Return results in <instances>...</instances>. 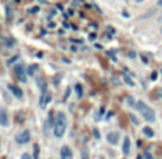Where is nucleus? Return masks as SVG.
Wrapping results in <instances>:
<instances>
[{
  "label": "nucleus",
  "instance_id": "11",
  "mask_svg": "<svg viewBox=\"0 0 162 159\" xmlns=\"http://www.w3.org/2000/svg\"><path fill=\"white\" fill-rule=\"evenodd\" d=\"M53 126H54V120H53V118L50 116V118L47 119V122L45 123V132L47 133L50 129H52V128H53Z\"/></svg>",
  "mask_w": 162,
  "mask_h": 159
},
{
  "label": "nucleus",
  "instance_id": "16",
  "mask_svg": "<svg viewBox=\"0 0 162 159\" xmlns=\"http://www.w3.org/2000/svg\"><path fill=\"white\" fill-rule=\"evenodd\" d=\"M36 69H37V66H36V65H35V66H30V67H29V72H27V73H29V75H33Z\"/></svg>",
  "mask_w": 162,
  "mask_h": 159
},
{
  "label": "nucleus",
  "instance_id": "7",
  "mask_svg": "<svg viewBox=\"0 0 162 159\" xmlns=\"http://www.w3.org/2000/svg\"><path fill=\"white\" fill-rule=\"evenodd\" d=\"M0 125L1 126H7L9 125V115L6 109H0Z\"/></svg>",
  "mask_w": 162,
  "mask_h": 159
},
{
  "label": "nucleus",
  "instance_id": "27",
  "mask_svg": "<svg viewBox=\"0 0 162 159\" xmlns=\"http://www.w3.org/2000/svg\"><path fill=\"white\" fill-rule=\"evenodd\" d=\"M161 33H162V26H161Z\"/></svg>",
  "mask_w": 162,
  "mask_h": 159
},
{
  "label": "nucleus",
  "instance_id": "6",
  "mask_svg": "<svg viewBox=\"0 0 162 159\" xmlns=\"http://www.w3.org/2000/svg\"><path fill=\"white\" fill-rule=\"evenodd\" d=\"M60 158L62 159H73V155H72V151H70V148L69 146H62L60 148Z\"/></svg>",
  "mask_w": 162,
  "mask_h": 159
},
{
  "label": "nucleus",
  "instance_id": "1",
  "mask_svg": "<svg viewBox=\"0 0 162 159\" xmlns=\"http://www.w3.org/2000/svg\"><path fill=\"white\" fill-rule=\"evenodd\" d=\"M66 128H68V118L63 112H59L56 115V119H54L53 135L56 138H62L66 132Z\"/></svg>",
  "mask_w": 162,
  "mask_h": 159
},
{
  "label": "nucleus",
  "instance_id": "5",
  "mask_svg": "<svg viewBox=\"0 0 162 159\" xmlns=\"http://www.w3.org/2000/svg\"><path fill=\"white\" fill-rule=\"evenodd\" d=\"M119 138H121L119 132H109L108 136H106V141H108L110 145H118V142H119Z\"/></svg>",
  "mask_w": 162,
  "mask_h": 159
},
{
  "label": "nucleus",
  "instance_id": "24",
  "mask_svg": "<svg viewBox=\"0 0 162 159\" xmlns=\"http://www.w3.org/2000/svg\"><path fill=\"white\" fill-rule=\"evenodd\" d=\"M82 156H83V159H88V153H86V151H82Z\"/></svg>",
  "mask_w": 162,
  "mask_h": 159
},
{
  "label": "nucleus",
  "instance_id": "9",
  "mask_svg": "<svg viewBox=\"0 0 162 159\" xmlns=\"http://www.w3.org/2000/svg\"><path fill=\"white\" fill-rule=\"evenodd\" d=\"M9 90L13 93L17 99H22V98H23V92H22V89H20V88H17V86H14V85H9Z\"/></svg>",
  "mask_w": 162,
  "mask_h": 159
},
{
  "label": "nucleus",
  "instance_id": "23",
  "mask_svg": "<svg viewBox=\"0 0 162 159\" xmlns=\"http://www.w3.org/2000/svg\"><path fill=\"white\" fill-rule=\"evenodd\" d=\"M128 103H129V105H134V106H135L136 102H134V99H132V98L129 96V98H128Z\"/></svg>",
  "mask_w": 162,
  "mask_h": 159
},
{
  "label": "nucleus",
  "instance_id": "22",
  "mask_svg": "<svg viewBox=\"0 0 162 159\" xmlns=\"http://www.w3.org/2000/svg\"><path fill=\"white\" fill-rule=\"evenodd\" d=\"M93 136L96 138V139H99V138H100V135H99V132H98V129H93Z\"/></svg>",
  "mask_w": 162,
  "mask_h": 159
},
{
  "label": "nucleus",
  "instance_id": "10",
  "mask_svg": "<svg viewBox=\"0 0 162 159\" xmlns=\"http://www.w3.org/2000/svg\"><path fill=\"white\" fill-rule=\"evenodd\" d=\"M122 151H123V155H129V152H131V139L129 138L123 139V148H122Z\"/></svg>",
  "mask_w": 162,
  "mask_h": 159
},
{
  "label": "nucleus",
  "instance_id": "2",
  "mask_svg": "<svg viewBox=\"0 0 162 159\" xmlns=\"http://www.w3.org/2000/svg\"><path fill=\"white\" fill-rule=\"evenodd\" d=\"M134 107L138 109V112L144 116V119H145V120H148V122H154V120H155V112H154V109H151L145 102L138 100Z\"/></svg>",
  "mask_w": 162,
  "mask_h": 159
},
{
  "label": "nucleus",
  "instance_id": "12",
  "mask_svg": "<svg viewBox=\"0 0 162 159\" xmlns=\"http://www.w3.org/2000/svg\"><path fill=\"white\" fill-rule=\"evenodd\" d=\"M144 133H145L146 136H149V138H151V136H154V131H152V129L149 128V126H146V128H144Z\"/></svg>",
  "mask_w": 162,
  "mask_h": 159
},
{
  "label": "nucleus",
  "instance_id": "4",
  "mask_svg": "<svg viewBox=\"0 0 162 159\" xmlns=\"http://www.w3.org/2000/svg\"><path fill=\"white\" fill-rule=\"evenodd\" d=\"M29 141H30V132L26 131V129L22 131V132L16 136V142H17L19 145H25V143H27Z\"/></svg>",
  "mask_w": 162,
  "mask_h": 159
},
{
  "label": "nucleus",
  "instance_id": "20",
  "mask_svg": "<svg viewBox=\"0 0 162 159\" xmlns=\"http://www.w3.org/2000/svg\"><path fill=\"white\" fill-rule=\"evenodd\" d=\"M20 159H33V158H32V155H29V153H23Z\"/></svg>",
  "mask_w": 162,
  "mask_h": 159
},
{
  "label": "nucleus",
  "instance_id": "3",
  "mask_svg": "<svg viewBox=\"0 0 162 159\" xmlns=\"http://www.w3.org/2000/svg\"><path fill=\"white\" fill-rule=\"evenodd\" d=\"M13 70H14V75L17 76V79L25 83V82H26V70H25V66L19 63V65H16V66H14Z\"/></svg>",
  "mask_w": 162,
  "mask_h": 159
},
{
  "label": "nucleus",
  "instance_id": "26",
  "mask_svg": "<svg viewBox=\"0 0 162 159\" xmlns=\"http://www.w3.org/2000/svg\"><path fill=\"white\" fill-rule=\"evenodd\" d=\"M136 1H142V0H136Z\"/></svg>",
  "mask_w": 162,
  "mask_h": 159
},
{
  "label": "nucleus",
  "instance_id": "25",
  "mask_svg": "<svg viewBox=\"0 0 162 159\" xmlns=\"http://www.w3.org/2000/svg\"><path fill=\"white\" fill-rule=\"evenodd\" d=\"M158 6H162V0H158Z\"/></svg>",
  "mask_w": 162,
  "mask_h": 159
},
{
  "label": "nucleus",
  "instance_id": "18",
  "mask_svg": "<svg viewBox=\"0 0 162 159\" xmlns=\"http://www.w3.org/2000/svg\"><path fill=\"white\" fill-rule=\"evenodd\" d=\"M76 92H78V96L81 98L82 93H83V92H82V86H81V85H76Z\"/></svg>",
  "mask_w": 162,
  "mask_h": 159
},
{
  "label": "nucleus",
  "instance_id": "8",
  "mask_svg": "<svg viewBox=\"0 0 162 159\" xmlns=\"http://www.w3.org/2000/svg\"><path fill=\"white\" fill-rule=\"evenodd\" d=\"M50 99H52V95L49 92H43V95H42V98H40V107H46L47 106V103L50 102Z\"/></svg>",
  "mask_w": 162,
  "mask_h": 159
},
{
  "label": "nucleus",
  "instance_id": "13",
  "mask_svg": "<svg viewBox=\"0 0 162 159\" xmlns=\"http://www.w3.org/2000/svg\"><path fill=\"white\" fill-rule=\"evenodd\" d=\"M37 83H39V86H40V89L43 92H46V85H45V82L42 78H37Z\"/></svg>",
  "mask_w": 162,
  "mask_h": 159
},
{
  "label": "nucleus",
  "instance_id": "17",
  "mask_svg": "<svg viewBox=\"0 0 162 159\" xmlns=\"http://www.w3.org/2000/svg\"><path fill=\"white\" fill-rule=\"evenodd\" d=\"M39 158V145H35V159Z\"/></svg>",
  "mask_w": 162,
  "mask_h": 159
},
{
  "label": "nucleus",
  "instance_id": "19",
  "mask_svg": "<svg viewBox=\"0 0 162 159\" xmlns=\"http://www.w3.org/2000/svg\"><path fill=\"white\" fill-rule=\"evenodd\" d=\"M144 156H145V159H154V158H152V155H151V152H149V151H146V152L144 153Z\"/></svg>",
  "mask_w": 162,
  "mask_h": 159
},
{
  "label": "nucleus",
  "instance_id": "14",
  "mask_svg": "<svg viewBox=\"0 0 162 159\" xmlns=\"http://www.w3.org/2000/svg\"><path fill=\"white\" fill-rule=\"evenodd\" d=\"M17 59H19V56H14V57H12V59H9V60H7V65H9V66H12V63H14Z\"/></svg>",
  "mask_w": 162,
  "mask_h": 159
},
{
  "label": "nucleus",
  "instance_id": "15",
  "mask_svg": "<svg viewBox=\"0 0 162 159\" xmlns=\"http://www.w3.org/2000/svg\"><path fill=\"white\" fill-rule=\"evenodd\" d=\"M129 118H131V120H132V123H134V125H139V120L136 119L134 115H129Z\"/></svg>",
  "mask_w": 162,
  "mask_h": 159
},
{
  "label": "nucleus",
  "instance_id": "21",
  "mask_svg": "<svg viewBox=\"0 0 162 159\" xmlns=\"http://www.w3.org/2000/svg\"><path fill=\"white\" fill-rule=\"evenodd\" d=\"M125 82H126V83H128V85H131V86H134V82H132V80L129 79V78H128V76H125Z\"/></svg>",
  "mask_w": 162,
  "mask_h": 159
}]
</instances>
